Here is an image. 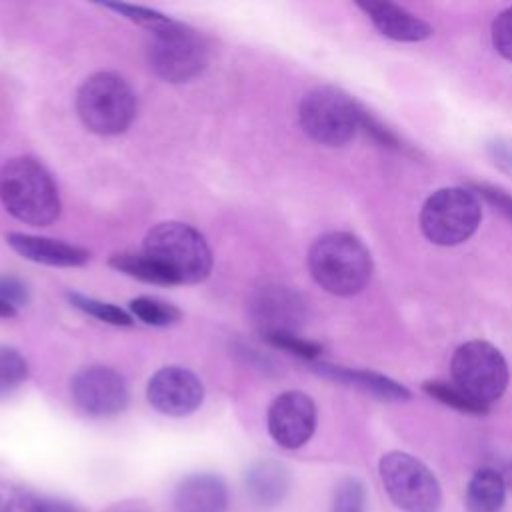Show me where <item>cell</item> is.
<instances>
[{
    "label": "cell",
    "instance_id": "f546056e",
    "mask_svg": "<svg viewBox=\"0 0 512 512\" xmlns=\"http://www.w3.org/2000/svg\"><path fill=\"white\" fill-rule=\"evenodd\" d=\"M492 44L506 60L512 62V8H506L494 18Z\"/></svg>",
    "mask_w": 512,
    "mask_h": 512
},
{
    "label": "cell",
    "instance_id": "30bf717a",
    "mask_svg": "<svg viewBox=\"0 0 512 512\" xmlns=\"http://www.w3.org/2000/svg\"><path fill=\"white\" fill-rule=\"evenodd\" d=\"M74 404L88 416L120 414L130 400L124 376L108 366H88L74 374L70 382Z\"/></svg>",
    "mask_w": 512,
    "mask_h": 512
},
{
    "label": "cell",
    "instance_id": "5bb4252c",
    "mask_svg": "<svg viewBox=\"0 0 512 512\" xmlns=\"http://www.w3.org/2000/svg\"><path fill=\"white\" fill-rule=\"evenodd\" d=\"M358 8L366 12L380 34L398 42H422L434 32L428 22L394 2L362 0L358 2Z\"/></svg>",
    "mask_w": 512,
    "mask_h": 512
},
{
    "label": "cell",
    "instance_id": "d6986e66",
    "mask_svg": "<svg viewBox=\"0 0 512 512\" xmlns=\"http://www.w3.org/2000/svg\"><path fill=\"white\" fill-rule=\"evenodd\" d=\"M506 478L500 470L478 468L466 486V512H502L506 504Z\"/></svg>",
    "mask_w": 512,
    "mask_h": 512
},
{
    "label": "cell",
    "instance_id": "484cf974",
    "mask_svg": "<svg viewBox=\"0 0 512 512\" xmlns=\"http://www.w3.org/2000/svg\"><path fill=\"white\" fill-rule=\"evenodd\" d=\"M264 340L268 344H272L274 348L286 350V352L296 354L304 360H312V358L320 356V352H322V346L318 342L306 340V338L298 336L296 332H274V334H266Z\"/></svg>",
    "mask_w": 512,
    "mask_h": 512
},
{
    "label": "cell",
    "instance_id": "ac0fdd59",
    "mask_svg": "<svg viewBox=\"0 0 512 512\" xmlns=\"http://www.w3.org/2000/svg\"><path fill=\"white\" fill-rule=\"evenodd\" d=\"M246 490L258 506H276L290 490V472L276 460L254 462L246 470Z\"/></svg>",
    "mask_w": 512,
    "mask_h": 512
},
{
    "label": "cell",
    "instance_id": "e0dca14e",
    "mask_svg": "<svg viewBox=\"0 0 512 512\" xmlns=\"http://www.w3.org/2000/svg\"><path fill=\"white\" fill-rule=\"evenodd\" d=\"M314 372L328 378V380H334V382L352 386L356 390H362V392H366L370 396H376L380 400L404 402V400L410 398V390L406 386H402L400 382H396V380H392L384 374L372 372V370H356V368H344V366H332V364H316Z\"/></svg>",
    "mask_w": 512,
    "mask_h": 512
},
{
    "label": "cell",
    "instance_id": "7c38bea8",
    "mask_svg": "<svg viewBox=\"0 0 512 512\" xmlns=\"http://www.w3.org/2000/svg\"><path fill=\"white\" fill-rule=\"evenodd\" d=\"M146 398L152 408L166 416H188L200 408L204 384L188 368L164 366L148 380Z\"/></svg>",
    "mask_w": 512,
    "mask_h": 512
},
{
    "label": "cell",
    "instance_id": "6da1fadb",
    "mask_svg": "<svg viewBox=\"0 0 512 512\" xmlns=\"http://www.w3.org/2000/svg\"><path fill=\"white\" fill-rule=\"evenodd\" d=\"M0 200L14 218L32 226H48L60 214V196L52 176L28 156L12 158L2 166Z\"/></svg>",
    "mask_w": 512,
    "mask_h": 512
},
{
    "label": "cell",
    "instance_id": "8992f818",
    "mask_svg": "<svg viewBox=\"0 0 512 512\" xmlns=\"http://www.w3.org/2000/svg\"><path fill=\"white\" fill-rule=\"evenodd\" d=\"M358 104L346 92L334 86L310 90L298 106V120L308 138L322 146H344L360 130Z\"/></svg>",
    "mask_w": 512,
    "mask_h": 512
},
{
    "label": "cell",
    "instance_id": "836d02e7",
    "mask_svg": "<svg viewBox=\"0 0 512 512\" xmlns=\"http://www.w3.org/2000/svg\"><path fill=\"white\" fill-rule=\"evenodd\" d=\"M32 512H80L76 506L64 500H54V498H38Z\"/></svg>",
    "mask_w": 512,
    "mask_h": 512
},
{
    "label": "cell",
    "instance_id": "7a4b0ae2",
    "mask_svg": "<svg viewBox=\"0 0 512 512\" xmlns=\"http://www.w3.org/2000/svg\"><path fill=\"white\" fill-rule=\"evenodd\" d=\"M312 278L330 294H358L372 276V256L360 238L350 232H328L308 252Z\"/></svg>",
    "mask_w": 512,
    "mask_h": 512
},
{
    "label": "cell",
    "instance_id": "603a6c76",
    "mask_svg": "<svg viewBox=\"0 0 512 512\" xmlns=\"http://www.w3.org/2000/svg\"><path fill=\"white\" fill-rule=\"evenodd\" d=\"M68 300L74 308L82 310L84 314H90L102 322L114 324V326H130L132 324V314H128L126 310L110 304V302H102L78 292H68Z\"/></svg>",
    "mask_w": 512,
    "mask_h": 512
},
{
    "label": "cell",
    "instance_id": "5b68a950",
    "mask_svg": "<svg viewBox=\"0 0 512 512\" xmlns=\"http://www.w3.org/2000/svg\"><path fill=\"white\" fill-rule=\"evenodd\" d=\"M146 58L156 76L172 84H182L204 72L208 46L196 30L172 20L148 32Z\"/></svg>",
    "mask_w": 512,
    "mask_h": 512
},
{
    "label": "cell",
    "instance_id": "ba28073f",
    "mask_svg": "<svg viewBox=\"0 0 512 512\" xmlns=\"http://www.w3.org/2000/svg\"><path fill=\"white\" fill-rule=\"evenodd\" d=\"M380 482L402 512H440L442 488L434 472L416 456L392 450L378 462Z\"/></svg>",
    "mask_w": 512,
    "mask_h": 512
},
{
    "label": "cell",
    "instance_id": "e575fe53",
    "mask_svg": "<svg viewBox=\"0 0 512 512\" xmlns=\"http://www.w3.org/2000/svg\"><path fill=\"white\" fill-rule=\"evenodd\" d=\"M0 316H2V318H12V316H16V310L10 308L8 304H4V302L0 300Z\"/></svg>",
    "mask_w": 512,
    "mask_h": 512
},
{
    "label": "cell",
    "instance_id": "ffe728a7",
    "mask_svg": "<svg viewBox=\"0 0 512 512\" xmlns=\"http://www.w3.org/2000/svg\"><path fill=\"white\" fill-rule=\"evenodd\" d=\"M110 266L150 284H170L168 276L160 270V266L142 250V252H114L110 256Z\"/></svg>",
    "mask_w": 512,
    "mask_h": 512
},
{
    "label": "cell",
    "instance_id": "4fadbf2b",
    "mask_svg": "<svg viewBox=\"0 0 512 512\" xmlns=\"http://www.w3.org/2000/svg\"><path fill=\"white\" fill-rule=\"evenodd\" d=\"M250 316L262 336L296 332L306 318V300L288 286H262L250 300Z\"/></svg>",
    "mask_w": 512,
    "mask_h": 512
},
{
    "label": "cell",
    "instance_id": "d6a6232c",
    "mask_svg": "<svg viewBox=\"0 0 512 512\" xmlns=\"http://www.w3.org/2000/svg\"><path fill=\"white\" fill-rule=\"evenodd\" d=\"M488 150H490L494 162H498L502 168L512 172V144L502 142V140H494V142L488 144Z\"/></svg>",
    "mask_w": 512,
    "mask_h": 512
},
{
    "label": "cell",
    "instance_id": "52a82bcc",
    "mask_svg": "<svg viewBox=\"0 0 512 512\" xmlns=\"http://www.w3.org/2000/svg\"><path fill=\"white\" fill-rule=\"evenodd\" d=\"M480 218L478 194L470 188L448 186L426 198L420 210V228L432 244L456 246L476 232Z\"/></svg>",
    "mask_w": 512,
    "mask_h": 512
},
{
    "label": "cell",
    "instance_id": "f1b7e54d",
    "mask_svg": "<svg viewBox=\"0 0 512 512\" xmlns=\"http://www.w3.org/2000/svg\"><path fill=\"white\" fill-rule=\"evenodd\" d=\"M360 128L366 130L378 144H382L386 148H392V150H404L402 140L390 128H386L378 118H374L364 106H362V112H360Z\"/></svg>",
    "mask_w": 512,
    "mask_h": 512
},
{
    "label": "cell",
    "instance_id": "9a60e30c",
    "mask_svg": "<svg viewBox=\"0 0 512 512\" xmlns=\"http://www.w3.org/2000/svg\"><path fill=\"white\" fill-rule=\"evenodd\" d=\"M174 508L176 512H226V482L218 474H190L174 490Z\"/></svg>",
    "mask_w": 512,
    "mask_h": 512
},
{
    "label": "cell",
    "instance_id": "d4e9b609",
    "mask_svg": "<svg viewBox=\"0 0 512 512\" xmlns=\"http://www.w3.org/2000/svg\"><path fill=\"white\" fill-rule=\"evenodd\" d=\"M330 512H366V488L354 478L346 476L338 482Z\"/></svg>",
    "mask_w": 512,
    "mask_h": 512
},
{
    "label": "cell",
    "instance_id": "83f0119b",
    "mask_svg": "<svg viewBox=\"0 0 512 512\" xmlns=\"http://www.w3.org/2000/svg\"><path fill=\"white\" fill-rule=\"evenodd\" d=\"M38 496L30 490L12 484L0 482V512H32Z\"/></svg>",
    "mask_w": 512,
    "mask_h": 512
},
{
    "label": "cell",
    "instance_id": "4316f807",
    "mask_svg": "<svg viewBox=\"0 0 512 512\" xmlns=\"http://www.w3.org/2000/svg\"><path fill=\"white\" fill-rule=\"evenodd\" d=\"M104 6L110 8V10H114V12H118V14H122V16L128 18V20H132V22H136V24L148 28V32H150V30H156V28H160V26H166V24L172 22V18L164 16L162 12H156V10L144 8V6H134V4H124V2H106Z\"/></svg>",
    "mask_w": 512,
    "mask_h": 512
},
{
    "label": "cell",
    "instance_id": "7402d4cb",
    "mask_svg": "<svg viewBox=\"0 0 512 512\" xmlns=\"http://www.w3.org/2000/svg\"><path fill=\"white\" fill-rule=\"evenodd\" d=\"M422 390L436 398L438 402L458 410V412H466V414H486L488 408L480 406L478 402H474L470 396H466L456 384L452 382H442V380H430L422 384Z\"/></svg>",
    "mask_w": 512,
    "mask_h": 512
},
{
    "label": "cell",
    "instance_id": "8fae6325",
    "mask_svg": "<svg viewBox=\"0 0 512 512\" xmlns=\"http://www.w3.org/2000/svg\"><path fill=\"white\" fill-rule=\"evenodd\" d=\"M316 418L314 400L300 390H288L276 396L270 404L266 424L272 440L278 446L296 450L312 438Z\"/></svg>",
    "mask_w": 512,
    "mask_h": 512
},
{
    "label": "cell",
    "instance_id": "44dd1931",
    "mask_svg": "<svg viewBox=\"0 0 512 512\" xmlns=\"http://www.w3.org/2000/svg\"><path fill=\"white\" fill-rule=\"evenodd\" d=\"M130 312L132 316L150 326H170L182 318V312L174 304L150 296L130 300Z\"/></svg>",
    "mask_w": 512,
    "mask_h": 512
},
{
    "label": "cell",
    "instance_id": "cb8c5ba5",
    "mask_svg": "<svg viewBox=\"0 0 512 512\" xmlns=\"http://www.w3.org/2000/svg\"><path fill=\"white\" fill-rule=\"evenodd\" d=\"M28 378L26 358L12 346L0 344V396L10 394Z\"/></svg>",
    "mask_w": 512,
    "mask_h": 512
},
{
    "label": "cell",
    "instance_id": "3957f363",
    "mask_svg": "<svg viewBox=\"0 0 512 512\" xmlns=\"http://www.w3.org/2000/svg\"><path fill=\"white\" fill-rule=\"evenodd\" d=\"M144 252L160 266L170 284H196L212 270L204 236L184 222H160L144 238Z\"/></svg>",
    "mask_w": 512,
    "mask_h": 512
},
{
    "label": "cell",
    "instance_id": "277c9868",
    "mask_svg": "<svg viewBox=\"0 0 512 512\" xmlns=\"http://www.w3.org/2000/svg\"><path fill=\"white\" fill-rule=\"evenodd\" d=\"M76 110L90 132L114 136L132 124L136 96L122 76L114 72H96L78 88Z\"/></svg>",
    "mask_w": 512,
    "mask_h": 512
},
{
    "label": "cell",
    "instance_id": "4dcf8cb0",
    "mask_svg": "<svg viewBox=\"0 0 512 512\" xmlns=\"http://www.w3.org/2000/svg\"><path fill=\"white\" fill-rule=\"evenodd\" d=\"M0 300L18 312V308L28 304L30 294L26 284L18 276L4 274L0 276Z\"/></svg>",
    "mask_w": 512,
    "mask_h": 512
},
{
    "label": "cell",
    "instance_id": "1f68e13d",
    "mask_svg": "<svg viewBox=\"0 0 512 512\" xmlns=\"http://www.w3.org/2000/svg\"><path fill=\"white\" fill-rule=\"evenodd\" d=\"M470 190H474L478 196H482L486 202H490L496 210H500L508 220H512V196L492 184L486 182H472Z\"/></svg>",
    "mask_w": 512,
    "mask_h": 512
},
{
    "label": "cell",
    "instance_id": "2e32d148",
    "mask_svg": "<svg viewBox=\"0 0 512 512\" xmlns=\"http://www.w3.org/2000/svg\"><path fill=\"white\" fill-rule=\"evenodd\" d=\"M6 242L22 258L40 262V264H48V266H82L90 258V252L80 246L52 240V238L22 234V232L8 234Z\"/></svg>",
    "mask_w": 512,
    "mask_h": 512
},
{
    "label": "cell",
    "instance_id": "9c48e42d",
    "mask_svg": "<svg viewBox=\"0 0 512 512\" xmlns=\"http://www.w3.org/2000/svg\"><path fill=\"white\" fill-rule=\"evenodd\" d=\"M450 372L452 384L488 410L504 394L510 378L502 352L484 340L458 346L450 360Z\"/></svg>",
    "mask_w": 512,
    "mask_h": 512
}]
</instances>
